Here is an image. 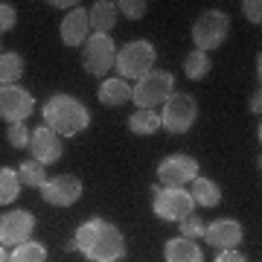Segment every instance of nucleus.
<instances>
[{"label":"nucleus","instance_id":"obj_1","mask_svg":"<svg viewBox=\"0 0 262 262\" xmlns=\"http://www.w3.org/2000/svg\"><path fill=\"white\" fill-rule=\"evenodd\" d=\"M44 125H50L58 137H76L91 125V114L76 96L56 94L44 105Z\"/></svg>","mask_w":262,"mask_h":262},{"label":"nucleus","instance_id":"obj_2","mask_svg":"<svg viewBox=\"0 0 262 262\" xmlns=\"http://www.w3.org/2000/svg\"><path fill=\"white\" fill-rule=\"evenodd\" d=\"M172 94H175V76L169 73V70H149L131 88V102H137V108L155 111Z\"/></svg>","mask_w":262,"mask_h":262},{"label":"nucleus","instance_id":"obj_3","mask_svg":"<svg viewBox=\"0 0 262 262\" xmlns=\"http://www.w3.org/2000/svg\"><path fill=\"white\" fill-rule=\"evenodd\" d=\"M155 58H158V53H155V44L151 41H128L117 53V61L114 64H117V73L128 82V79H140L149 70H155Z\"/></svg>","mask_w":262,"mask_h":262},{"label":"nucleus","instance_id":"obj_4","mask_svg":"<svg viewBox=\"0 0 262 262\" xmlns=\"http://www.w3.org/2000/svg\"><path fill=\"white\" fill-rule=\"evenodd\" d=\"M84 256L91 262H120L125 256V239L111 222L99 219L94 230V239L84 248Z\"/></svg>","mask_w":262,"mask_h":262},{"label":"nucleus","instance_id":"obj_5","mask_svg":"<svg viewBox=\"0 0 262 262\" xmlns=\"http://www.w3.org/2000/svg\"><path fill=\"white\" fill-rule=\"evenodd\" d=\"M198 117V102L189 94H172L163 102V114H160V128H166L169 134H187L192 128V122Z\"/></svg>","mask_w":262,"mask_h":262},{"label":"nucleus","instance_id":"obj_6","mask_svg":"<svg viewBox=\"0 0 262 262\" xmlns=\"http://www.w3.org/2000/svg\"><path fill=\"white\" fill-rule=\"evenodd\" d=\"M227 29H230V18H227L225 12H219V9L204 12V15L192 24V41H195V50L210 53V50L222 47L225 38H227Z\"/></svg>","mask_w":262,"mask_h":262},{"label":"nucleus","instance_id":"obj_7","mask_svg":"<svg viewBox=\"0 0 262 262\" xmlns=\"http://www.w3.org/2000/svg\"><path fill=\"white\" fill-rule=\"evenodd\" d=\"M192 195L187 189H166V187H155L151 189V210L158 219L163 222H175L178 225L181 219L192 215Z\"/></svg>","mask_w":262,"mask_h":262},{"label":"nucleus","instance_id":"obj_8","mask_svg":"<svg viewBox=\"0 0 262 262\" xmlns=\"http://www.w3.org/2000/svg\"><path fill=\"white\" fill-rule=\"evenodd\" d=\"M158 178L166 189H184L187 184H192L198 178V160L189 158V155L175 151V155H169V158L160 160Z\"/></svg>","mask_w":262,"mask_h":262},{"label":"nucleus","instance_id":"obj_9","mask_svg":"<svg viewBox=\"0 0 262 262\" xmlns=\"http://www.w3.org/2000/svg\"><path fill=\"white\" fill-rule=\"evenodd\" d=\"M117 61V47H114L111 35H91L82 44V64L88 73L105 76Z\"/></svg>","mask_w":262,"mask_h":262},{"label":"nucleus","instance_id":"obj_10","mask_svg":"<svg viewBox=\"0 0 262 262\" xmlns=\"http://www.w3.org/2000/svg\"><path fill=\"white\" fill-rule=\"evenodd\" d=\"M32 230H35V215L29 210H12V213L0 215V245L3 248H18L29 242Z\"/></svg>","mask_w":262,"mask_h":262},{"label":"nucleus","instance_id":"obj_11","mask_svg":"<svg viewBox=\"0 0 262 262\" xmlns=\"http://www.w3.org/2000/svg\"><path fill=\"white\" fill-rule=\"evenodd\" d=\"M35 111V99L29 91L18 84H0V117L9 122H24L29 114Z\"/></svg>","mask_w":262,"mask_h":262},{"label":"nucleus","instance_id":"obj_12","mask_svg":"<svg viewBox=\"0 0 262 262\" xmlns=\"http://www.w3.org/2000/svg\"><path fill=\"white\" fill-rule=\"evenodd\" d=\"M82 192H84L82 181L76 175H56V178H50L41 187V195H44V201L50 207H70L82 198Z\"/></svg>","mask_w":262,"mask_h":262},{"label":"nucleus","instance_id":"obj_13","mask_svg":"<svg viewBox=\"0 0 262 262\" xmlns=\"http://www.w3.org/2000/svg\"><path fill=\"white\" fill-rule=\"evenodd\" d=\"M29 151H32V160L50 166V163H58L61 160V151L64 149H61V137L50 125H38L29 134Z\"/></svg>","mask_w":262,"mask_h":262},{"label":"nucleus","instance_id":"obj_14","mask_svg":"<svg viewBox=\"0 0 262 262\" xmlns=\"http://www.w3.org/2000/svg\"><path fill=\"white\" fill-rule=\"evenodd\" d=\"M204 239L219 251H236V245L245 239V230L233 219H215L204 227Z\"/></svg>","mask_w":262,"mask_h":262},{"label":"nucleus","instance_id":"obj_15","mask_svg":"<svg viewBox=\"0 0 262 262\" xmlns=\"http://www.w3.org/2000/svg\"><path fill=\"white\" fill-rule=\"evenodd\" d=\"M88 38H91L88 9L76 6V9H70V15L61 20V41H64V47H82Z\"/></svg>","mask_w":262,"mask_h":262},{"label":"nucleus","instance_id":"obj_16","mask_svg":"<svg viewBox=\"0 0 262 262\" xmlns=\"http://www.w3.org/2000/svg\"><path fill=\"white\" fill-rule=\"evenodd\" d=\"M163 256H166V262H204V253H201L198 242L195 239H187V236L169 239L163 245Z\"/></svg>","mask_w":262,"mask_h":262},{"label":"nucleus","instance_id":"obj_17","mask_svg":"<svg viewBox=\"0 0 262 262\" xmlns=\"http://www.w3.org/2000/svg\"><path fill=\"white\" fill-rule=\"evenodd\" d=\"M88 20H91V29L94 35H108L117 24V3L111 0H96L94 6L88 9Z\"/></svg>","mask_w":262,"mask_h":262},{"label":"nucleus","instance_id":"obj_18","mask_svg":"<svg viewBox=\"0 0 262 262\" xmlns=\"http://www.w3.org/2000/svg\"><path fill=\"white\" fill-rule=\"evenodd\" d=\"M99 102L108 108H120V105L131 102V84L125 79H105L99 84Z\"/></svg>","mask_w":262,"mask_h":262},{"label":"nucleus","instance_id":"obj_19","mask_svg":"<svg viewBox=\"0 0 262 262\" xmlns=\"http://www.w3.org/2000/svg\"><path fill=\"white\" fill-rule=\"evenodd\" d=\"M189 195H192V204H198V207H219L222 204V187L210 178H201V175L192 181Z\"/></svg>","mask_w":262,"mask_h":262},{"label":"nucleus","instance_id":"obj_20","mask_svg":"<svg viewBox=\"0 0 262 262\" xmlns=\"http://www.w3.org/2000/svg\"><path fill=\"white\" fill-rule=\"evenodd\" d=\"M128 131L131 134H140V137H149V134L160 131V114L158 111H146V108H137V111L128 117Z\"/></svg>","mask_w":262,"mask_h":262},{"label":"nucleus","instance_id":"obj_21","mask_svg":"<svg viewBox=\"0 0 262 262\" xmlns=\"http://www.w3.org/2000/svg\"><path fill=\"white\" fill-rule=\"evenodd\" d=\"M18 181L24 184V187H35L41 189L44 184H47V166L44 163H38V160H24L18 166Z\"/></svg>","mask_w":262,"mask_h":262},{"label":"nucleus","instance_id":"obj_22","mask_svg":"<svg viewBox=\"0 0 262 262\" xmlns=\"http://www.w3.org/2000/svg\"><path fill=\"white\" fill-rule=\"evenodd\" d=\"M210 67H213L210 53H201V50H192V53H187V58H184V73H187V79H192V82L210 76Z\"/></svg>","mask_w":262,"mask_h":262},{"label":"nucleus","instance_id":"obj_23","mask_svg":"<svg viewBox=\"0 0 262 262\" xmlns=\"http://www.w3.org/2000/svg\"><path fill=\"white\" fill-rule=\"evenodd\" d=\"M24 76V56L20 53H0V84H15Z\"/></svg>","mask_w":262,"mask_h":262},{"label":"nucleus","instance_id":"obj_24","mask_svg":"<svg viewBox=\"0 0 262 262\" xmlns=\"http://www.w3.org/2000/svg\"><path fill=\"white\" fill-rule=\"evenodd\" d=\"M20 195V181H18V169L0 166V204H12Z\"/></svg>","mask_w":262,"mask_h":262},{"label":"nucleus","instance_id":"obj_25","mask_svg":"<svg viewBox=\"0 0 262 262\" xmlns=\"http://www.w3.org/2000/svg\"><path fill=\"white\" fill-rule=\"evenodd\" d=\"M9 262H47V248L41 242H24L9 253Z\"/></svg>","mask_w":262,"mask_h":262},{"label":"nucleus","instance_id":"obj_26","mask_svg":"<svg viewBox=\"0 0 262 262\" xmlns=\"http://www.w3.org/2000/svg\"><path fill=\"white\" fill-rule=\"evenodd\" d=\"M29 134L32 131L27 128V122H12L9 131H6V140H9L12 149H24V146H29Z\"/></svg>","mask_w":262,"mask_h":262},{"label":"nucleus","instance_id":"obj_27","mask_svg":"<svg viewBox=\"0 0 262 262\" xmlns=\"http://www.w3.org/2000/svg\"><path fill=\"white\" fill-rule=\"evenodd\" d=\"M181 227V236H187V239H204V219H198V215H187V219H181L178 222Z\"/></svg>","mask_w":262,"mask_h":262},{"label":"nucleus","instance_id":"obj_28","mask_svg":"<svg viewBox=\"0 0 262 262\" xmlns=\"http://www.w3.org/2000/svg\"><path fill=\"white\" fill-rule=\"evenodd\" d=\"M117 9H120L125 18L140 20L143 15H146V9H149V3H146V0H120V3H117Z\"/></svg>","mask_w":262,"mask_h":262},{"label":"nucleus","instance_id":"obj_29","mask_svg":"<svg viewBox=\"0 0 262 262\" xmlns=\"http://www.w3.org/2000/svg\"><path fill=\"white\" fill-rule=\"evenodd\" d=\"M15 24H18V12H15V6L0 3V35L9 32V29H15Z\"/></svg>","mask_w":262,"mask_h":262},{"label":"nucleus","instance_id":"obj_30","mask_svg":"<svg viewBox=\"0 0 262 262\" xmlns=\"http://www.w3.org/2000/svg\"><path fill=\"white\" fill-rule=\"evenodd\" d=\"M242 12H245V18L251 20V24H262V3L259 0H245Z\"/></svg>","mask_w":262,"mask_h":262},{"label":"nucleus","instance_id":"obj_31","mask_svg":"<svg viewBox=\"0 0 262 262\" xmlns=\"http://www.w3.org/2000/svg\"><path fill=\"white\" fill-rule=\"evenodd\" d=\"M213 262H248V259H245L239 251H219Z\"/></svg>","mask_w":262,"mask_h":262},{"label":"nucleus","instance_id":"obj_32","mask_svg":"<svg viewBox=\"0 0 262 262\" xmlns=\"http://www.w3.org/2000/svg\"><path fill=\"white\" fill-rule=\"evenodd\" d=\"M248 111H251V114H259V111H262V94H259V91L251 96V102H248Z\"/></svg>","mask_w":262,"mask_h":262},{"label":"nucleus","instance_id":"obj_33","mask_svg":"<svg viewBox=\"0 0 262 262\" xmlns=\"http://www.w3.org/2000/svg\"><path fill=\"white\" fill-rule=\"evenodd\" d=\"M50 6H58V9H64V6H79V3H76V0H70V3H67V0H56V3H50Z\"/></svg>","mask_w":262,"mask_h":262},{"label":"nucleus","instance_id":"obj_34","mask_svg":"<svg viewBox=\"0 0 262 262\" xmlns=\"http://www.w3.org/2000/svg\"><path fill=\"white\" fill-rule=\"evenodd\" d=\"M0 262H9V253H6V248L0 245Z\"/></svg>","mask_w":262,"mask_h":262}]
</instances>
